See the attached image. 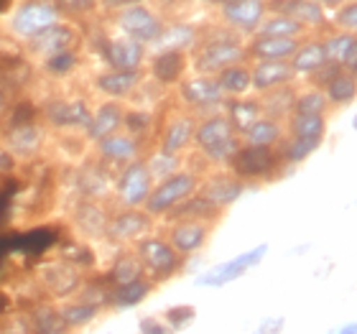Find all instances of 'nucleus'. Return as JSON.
<instances>
[{
  "mask_svg": "<svg viewBox=\"0 0 357 334\" xmlns=\"http://www.w3.org/2000/svg\"><path fill=\"white\" fill-rule=\"evenodd\" d=\"M197 189H199V176L189 169H178L176 174H172V176H166L153 184L143 209H146L153 220L164 215H172L181 202H186L192 194H197Z\"/></svg>",
  "mask_w": 357,
  "mask_h": 334,
  "instance_id": "obj_1",
  "label": "nucleus"
},
{
  "mask_svg": "<svg viewBox=\"0 0 357 334\" xmlns=\"http://www.w3.org/2000/svg\"><path fill=\"white\" fill-rule=\"evenodd\" d=\"M135 258L141 260L146 278H151L153 283H164L169 278L178 273L181 268V255L169 245V240L161 235H146L133 245Z\"/></svg>",
  "mask_w": 357,
  "mask_h": 334,
  "instance_id": "obj_2",
  "label": "nucleus"
},
{
  "mask_svg": "<svg viewBox=\"0 0 357 334\" xmlns=\"http://www.w3.org/2000/svg\"><path fill=\"white\" fill-rule=\"evenodd\" d=\"M243 59H245V46L240 38H212L189 56V69H194V75L217 77L222 69L240 64Z\"/></svg>",
  "mask_w": 357,
  "mask_h": 334,
  "instance_id": "obj_3",
  "label": "nucleus"
},
{
  "mask_svg": "<svg viewBox=\"0 0 357 334\" xmlns=\"http://www.w3.org/2000/svg\"><path fill=\"white\" fill-rule=\"evenodd\" d=\"M266 252H268V243L255 245V248H250V250L235 255V258L212 266L209 271H204V273H202L194 283H197V286H204V289H222V286H227V283L238 281L240 275H245L250 268L258 266V263L266 258Z\"/></svg>",
  "mask_w": 357,
  "mask_h": 334,
  "instance_id": "obj_4",
  "label": "nucleus"
},
{
  "mask_svg": "<svg viewBox=\"0 0 357 334\" xmlns=\"http://www.w3.org/2000/svg\"><path fill=\"white\" fill-rule=\"evenodd\" d=\"M115 26L120 29V36L133 38V41H138V44H143L146 49H149V46L161 36V31H164L166 23L161 21L146 3H143V6H133V8H126V10H118V15H115Z\"/></svg>",
  "mask_w": 357,
  "mask_h": 334,
  "instance_id": "obj_5",
  "label": "nucleus"
},
{
  "mask_svg": "<svg viewBox=\"0 0 357 334\" xmlns=\"http://www.w3.org/2000/svg\"><path fill=\"white\" fill-rule=\"evenodd\" d=\"M61 21V10L49 0H29L23 3L10 18V29L18 38L31 41L33 36H38L41 31H46L49 26Z\"/></svg>",
  "mask_w": 357,
  "mask_h": 334,
  "instance_id": "obj_6",
  "label": "nucleus"
},
{
  "mask_svg": "<svg viewBox=\"0 0 357 334\" xmlns=\"http://www.w3.org/2000/svg\"><path fill=\"white\" fill-rule=\"evenodd\" d=\"M151 189H153V179L143 161L120 169L118 181H115V197L123 209H143Z\"/></svg>",
  "mask_w": 357,
  "mask_h": 334,
  "instance_id": "obj_7",
  "label": "nucleus"
},
{
  "mask_svg": "<svg viewBox=\"0 0 357 334\" xmlns=\"http://www.w3.org/2000/svg\"><path fill=\"white\" fill-rule=\"evenodd\" d=\"M153 230V217L146 209H120L107 220L105 238L118 245H135L141 238L151 235Z\"/></svg>",
  "mask_w": 357,
  "mask_h": 334,
  "instance_id": "obj_8",
  "label": "nucleus"
},
{
  "mask_svg": "<svg viewBox=\"0 0 357 334\" xmlns=\"http://www.w3.org/2000/svg\"><path fill=\"white\" fill-rule=\"evenodd\" d=\"M38 281L44 286V291L56 301H69L72 296H77V291L82 289V271L67 260H54V263H46L41 271H38Z\"/></svg>",
  "mask_w": 357,
  "mask_h": 334,
  "instance_id": "obj_9",
  "label": "nucleus"
},
{
  "mask_svg": "<svg viewBox=\"0 0 357 334\" xmlns=\"http://www.w3.org/2000/svg\"><path fill=\"white\" fill-rule=\"evenodd\" d=\"M275 166H278V158H275L273 149L240 146L230 164V174L245 184V181H261L268 174H275Z\"/></svg>",
  "mask_w": 357,
  "mask_h": 334,
  "instance_id": "obj_10",
  "label": "nucleus"
},
{
  "mask_svg": "<svg viewBox=\"0 0 357 334\" xmlns=\"http://www.w3.org/2000/svg\"><path fill=\"white\" fill-rule=\"evenodd\" d=\"M176 92H178V100L186 107H192V110H212V107L225 103L222 89L217 84V77H204V75L184 77L176 84Z\"/></svg>",
  "mask_w": 357,
  "mask_h": 334,
  "instance_id": "obj_11",
  "label": "nucleus"
},
{
  "mask_svg": "<svg viewBox=\"0 0 357 334\" xmlns=\"http://www.w3.org/2000/svg\"><path fill=\"white\" fill-rule=\"evenodd\" d=\"M212 235V222H202V220H176L166 232L169 245L181 255L189 258L194 252L204 250V245L209 243Z\"/></svg>",
  "mask_w": 357,
  "mask_h": 334,
  "instance_id": "obj_12",
  "label": "nucleus"
},
{
  "mask_svg": "<svg viewBox=\"0 0 357 334\" xmlns=\"http://www.w3.org/2000/svg\"><path fill=\"white\" fill-rule=\"evenodd\" d=\"M268 13L266 0H232L220 8L222 21L235 29L238 33H255Z\"/></svg>",
  "mask_w": 357,
  "mask_h": 334,
  "instance_id": "obj_13",
  "label": "nucleus"
},
{
  "mask_svg": "<svg viewBox=\"0 0 357 334\" xmlns=\"http://www.w3.org/2000/svg\"><path fill=\"white\" fill-rule=\"evenodd\" d=\"M46 141V130L38 123H18L3 135V149L13 158H33L41 153Z\"/></svg>",
  "mask_w": 357,
  "mask_h": 334,
  "instance_id": "obj_14",
  "label": "nucleus"
},
{
  "mask_svg": "<svg viewBox=\"0 0 357 334\" xmlns=\"http://www.w3.org/2000/svg\"><path fill=\"white\" fill-rule=\"evenodd\" d=\"M97 153L102 161L118 166V169H126V166L141 161V141L133 138L126 130H118V133L107 135L102 141H97Z\"/></svg>",
  "mask_w": 357,
  "mask_h": 334,
  "instance_id": "obj_15",
  "label": "nucleus"
},
{
  "mask_svg": "<svg viewBox=\"0 0 357 334\" xmlns=\"http://www.w3.org/2000/svg\"><path fill=\"white\" fill-rule=\"evenodd\" d=\"M243 192H245V184H243L240 179L232 176V174H215V176H209L207 181H199V189H197V194L204 197V199H207L212 207L220 209V212L232 207V204L243 197Z\"/></svg>",
  "mask_w": 357,
  "mask_h": 334,
  "instance_id": "obj_16",
  "label": "nucleus"
},
{
  "mask_svg": "<svg viewBox=\"0 0 357 334\" xmlns=\"http://www.w3.org/2000/svg\"><path fill=\"white\" fill-rule=\"evenodd\" d=\"M77 44V31L69 26V23L59 21L49 26L46 31H41L38 36H33L29 41V49L33 56H41V59H49L54 54L59 52H69V49H75Z\"/></svg>",
  "mask_w": 357,
  "mask_h": 334,
  "instance_id": "obj_17",
  "label": "nucleus"
},
{
  "mask_svg": "<svg viewBox=\"0 0 357 334\" xmlns=\"http://www.w3.org/2000/svg\"><path fill=\"white\" fill-rule=\"evenodd\" d=\"M123 118H126V105L118 100H105L92 110L89 126L84 128V133L92 143L102 141L107 135L123 130Z\"/></svg>",
  "mask_w": 357,
  "mask_h": 334,
  "instance_id": "obj_18",
  "label": "nucleus"
},
{
  "mask_svg": "<svg viewBox=\"0 0 357 334\" xmlns=\"http://www.w3.org/2000/svg\"><path fill=\"white\" fill-rule=\"evenodd\" d=\"M189 72V54L184 52H161L149 54V75L164 87H174Z\"/></svg>",
  "mask_w": 357,
  "mask_h": 334,
  "instance_id": "obj_19",
  "label": "nucleus"
},
{
  "mask_svg": "<svg viewBox=\"0 0 357 334\" xmlns=\"http://www.w3.org/2000/svg\"><path fill=\"white\" fill-rule=\"evenodd\" d=\"M105 59L110 64V69H123V72H133V69H143V64L149 61V49L133 38L118 36L112 38L107 49H105Z\"/></svg>",
  "mask_w": 357,
  "mask_h": 334,
  "instance_id": "obj_20",
  "label": "nucleus"
},
{
  "mask_svg": "<svg viewBox=\"0 0 357 334\" xmlns=\"http://www.w3.org/2000/svg\"><path fill=\"white\" fill-rule=\"evenodd\" d=\"M143 82V72L141 69H133V72H123V69H107V72H100L95 77V87L102 92L107 100H128L135 89L141 87Z\"/></svg>",
  "mask_w": 357,
  "mask_h": 334,
  "instance_id": "obj_21",
  "label": "nucleus"
},
{
  "mask_svg": "<svg viewBox=\"0 0 357 334\" xmlns=\"http://www.w3.org/2000/svg\"><path fill=\"white\" fill-rule=\"evenodd\" d=\"M92 118V107L84 100H54L46 107V120L54 128H69V130H84Z\"/></svg>",
  "mask_w": 357,
  "mask_h": 334,
  "instance_id": "obj_22",
  "label": "nucleus"
},
{
  "mask_svg": "<svg viewBox=\"0 0 357 334\" xmlns=\"http://www.w3.org/2000/svg\"><path fill=\"white\" fill-rule=\"evenodd\" d=\"M235 128L230 126V120L225 112H212V115H204V118L194 126V146L199 151H207L212 146H220V143L235 138Z\"/></svg>",
  "mask_w": 357,
  "mask_h": 334,
  "instance_id": "obj_23",
  "label": "nucleus"
},
{
  "mask_svg": "<svg viewBox=\"0 0 357 334\" xmlns=\"http://www.w3.org/2000/svg\"><path fill=\"white\" fill-rule=\"evenodd\" d=\"M294 79H296V75H294L289 61H255L250 67V82H253V89L258 95H263L268 89L294 84Z\"/></svg>",
  "mask_w": 357,
  "mask_h": 334,
  "instance_id": "obj_24",
  "label": "nucleus"
},
{
  "mask_svg": "<svg viewBox=\"0 0 357 334\" xmlns=\"http://www.w3.org/2000/svg\"><path fill=\"white\" fill-rule=\"evenodd\" d=\"M298 38H275V36H255L248 46V56L253 61H289L298 49Z\"/></svg>",
  "mask_w": 357,
  "mask_h": 334,
  "instance_id": "obj_25",
  "label": "nucleus"
},
{
  "mask_svg": "<svg viewBox=\"0 0 357 334\" xmlns=\"http://www.w3.org/2000/svg\"><path fill=\"white\" fill-rule=\"evenodd\" d=\"M197 41H199V36H197L194 26H189V23H172V26H164L161 36L149 46V54H161V52L189 54V49H194Z\"/></svg>",
  "mask_w": 357,
  "mask_h": 334,
  "instance_id": "obj_26",
  "label": "nucleus"
},
{
  "mask_svg": "<svg viewBox=\"0 0 357 334\" xmlns=\"http://www.w3.org/2000/svg\"><path fill=\"white\" fill-rule=\"evenodd\" d=\"M75 227L82 232L84 238H92V240H100L105 238V230H107V209L100 204V202H92V199H84L79 202L75 207Z\"/></svg>",
  "mask_w": 357,
  "mask_h": 334,
  "instance_id": "obj_27",
  "label": "nucleus"
},
{
  "mask_svg": "<svg viewBox=\"0 0 357 334\" xmlns=\"http://www.w3.org/2000/svg\"><path fill=\"white\" fill-rule=\"evenodd\" d=\"M194 126L197 123L189 115H174L161 133V151L172 156H181L194 141Z\"/></svg>",
  "mask_w": 357,
  "mask_h": 334,
  "instance_id": "obj_28",
  "label": "nucleus"
},
{
  "mask_svg": "<svg viewBox=\"0 0 357 334\" xmlns=\"http://www.w3.org/2000/svg\"><path fill=\"white\" fill-rule=\"evenodd\" d=\"M321 44H324V52H327L329 64H337V67L355 72V64H357V38H355V33L337 31V33H332V36L324 38Z\"/></svg>",
  "mask_w": 357,
  "mask_h": 334,
  "instance_id": "obj_29",
  "label": "nucleus"
},
{
  "mask_svg": "<svg viewBox=\"0 0 357 334\" xmlns=\"http://www.w3.org/2000/svg\"><path fill=\"white\" fill-rule=\"evenodd\" d=\"M294 75H317L319 69H324L329 64L327 52H324V44L321 41H301L298 49L294 52V56L289 59Z\"/></svg>",
  "mask_w": 357,
  "mask_h": 334,
  "instance_id": "obj_30",
  "label": "nucleus"
},
{
  "mask_svg": "<svg viewBox=\"0 0 357 334\" xmlns=\"http://www.w3.org/2000/svg\"><path fill=\"white\" fill-rule=\"evenodd\" d=\"M243 146H253V149H273L283 141V126L278 120L258 118L250 128H245L238 135Z\"/></svg>",
  "mask_w": 357,
  "mask_h": 334,
  "instance_id": "obj_31",
  "label": "nucleus"
},
{
  "mask_svg": "<svg viewBox=\"0 0 357 334\" xmlns=\"http://www.w3.org/2000/svg\"><path fill=\"white\" fill-rule=\"evenodd\" d=\"M319 89L324 92V97H327L329 107H342V105H350L352 100H355L357 77L350 69H337L335 75L329 77Z\"/></svg>",
  "mask_w": 357,
  "mask_h": 334,
  "instance_id": "obj_32",
  "label": "nucleus"
},
{
  "mask_svg": "<svg viewBox=\"0 0 357 334\" xmlns=\"http://www.w3.org/2000/svg\"><path fill=\"white\" fill-rule=\"evenodd\" d=\"M29 319L31 334H69L72 329L67 327V321L61 317L59 306L54 304H36L26 314Z\"/></svg>",
  "mask_w": 357,
  "mask_h": 334,
  "instance_id": "obj_33",
  "label": "nucleus"
},
{
  "mask_svg": "<svg viewBox=\"0 0 357 334\" xmlns=\"http://www.w3.org/2000/svg\"><path fill=\"white\" fill-rule=\"evenodd\" d=\"M258 103H261V112L263 118L278 120L281 123L283 118H289L294 112V103H296V89L286 84V87H275L268 89L263 95H258Z\"/></svg>",
  "mask_w": 357,
  "mask_h": 334,
  "instance_id": "obj_34",
  "label": "nucleus"
},
{
  "mask_svg": "<svg viewBox=\"0 0 357 334\" xmlns=\"http://www.w3.org/2000/svg\"><path fill=\"white\" fill-rule=\"evenodd\" d=\"M278 13L291 15L294 21H298L304 29H319L327 23V8H321L314 0H281L278 3Z\"/></svg>",
  "mask_w": 357,
  "mask_h": 334,
  "instance_id": "obj_35",
  "label": "nucleus"
},
{
  "mask_svg": "<svg viewBox=\"0 0 357 334\" xmlns=\"http://www.w3.org/2000/svg\"><path fill=\"white\" fill-rule=\"evenodd\" d=\"M217 84L222 89L225 100H238V97H248L250 89H253V82H250V64L240 61V64H232V67L222 69L217 75Z\"/></svg>",
  "mask_w": 357,
  "mask_h": 334,
  "instance_id": "obj_36",
  "label": "nucleus"
},
{
  "mask_svg": "<svg viewBox=\"0 0 357 334\" xmlns=\"http://www.w3.org/2000/svg\"><path fill=\"white\" fill-rule=\"evenodd\" d=\"M153 289H156V283L151 281V278H138V281L128 283V286H118V289L110 291V306L112 309H133V306L143 304L146 298L153 294Z\"/></svg>",
  "mask_w": 357,
  "mask_h": 334,
  "instance_id": "obj_37",
  "label": "nucleus"
},
{
  "mask_svg": "<svg viewBox=\"0 0 357 334\" xmlns=\"http://www.w3.org/2000/svg\"><path fill=\"white\" fill-rule=\"evenodd\" d=\"M286 130L289 138H306V141H324L327 133V118L324 115H301V112H291Z\"/></svg>",
  "mask_w": 357,
  "mask_h": 334,
  "instance_id": "obj_38",
  "label": "nucleus"
},
{
  "mask_svg": "<svg viewBox=\"0 0 357 334\" xmlns=\"http://www.w3.org/2000/svg\"><path fill=\"white\" fill-rule=\"evenodd\" d=\"M227 120H230V126L235 128V133H243L245 128H250L258 118H263L261 112V103H258V97H238V100H230L227 103Z\"/></svg>",
  "mask_w": 357,
  "mask_h": 334,
  "instance_id": "obj_39",
  "label": "nucleus"
},
{
  "mask_svg": "<svg viewBox=\"0 0 357 334\" xmlns=\"http://www.w3.org/2000/svg\"><path fill=\"white\" fill-rule=\"evenodd\" d=\"M61 317L67 321V327L75 332V329H84L89 327L92 321L102 314V309L97 304H89V301H82V298H72V301H64L59 306Z\"/></svg>",
  "mask_w": 357,
  "mask_h": 334,
  "instance_id": "obj_40",
  "label": "nucleus"
},
{
  "mask_svg": "<svg viewBox=\"0 0 357 334\" xmlns=\"http://www.w3.org/2000/svg\"><path fill=\"white\" fill-rule=\"evenodd\" d=\"M304 26L298 21H294L291 15L286 13H273L266 15L263 23L258 26L255 36H275V38H298L301 41V33H304Z\"/></svg>",
  "mask_w": 357,
  "mask_h": 334,
  "instance_id": "obj_41",
  "label": "nucleus"
},
{
  "mask_svg": "<svg viewBox=\"0 0 357 334\" xmlns=\"http://www.w3.org/2000/svg\"><path fill=\"white\" fill-rule=\"evenodd\" d=\"M107 275H110L112 281V289H118V286H128V283L143 278L146 271H143L141 260L135 258V252H123V255H118V258L112 260L110 273Z\"/></svg>",
  "mask_w": 357,
  "mask_h": 334,
  "instance_id": "obj_42",
  "label": "nucleus"
},
{
  "mask_svg": "<svg viewBox=\"0 0 357 334\" xmlns=\"http://www.w3.org/2000/svg\"><path fill=\"white\" fill-rule=\"evenodd\" d=\"M174 217L176 220H202V222H215L220 217V209L212 207L204 197L199 194H192L186 202H181L176 209H174Z\"/></svg>",
  "mask_w": 357,
  "mask_h": 334,
  "instance_id": "obj_43",
  "label": "nucleus"
},
{
  "mask_svg": "<svg viewBox=\"0 0 357 334\" xmlns=\"http://www.w3.org/2000/svg\"><path fill=\"white\" fill-rule=\"evenodd\" d=\"M141 161L146 164V169H149L151 179H153V184H156V181H161V179H166V176H172V174H176V171L181 169V156L164 153L161 149L153 151L149 158H141Z\"/></svg>",
  "mask_w": 357,
  "mask_h": 334,
  "instance_id": "obj_44",
  "label": "nucleus"
},
{
  "mask_svg": "<svg viewBox=\"0 0 357 334\" xmlns=\"http://www.w3.org/2000/svg\"><path fill=\"white\" fill-rule=\"evenodd\" d=\"M294 112H301V115H324V118H327L329 103L319 87H309V89H304V92H296Z\"/></svg>",
  "mask_w": 357,
  "mask_h": 334,
  "instance_id": "obj_45",
  "label": "nucleus"
},
{
  "mask_svg": "<svg viewBox=\"0 0 357 334\" xmlns=\"http://www.w3.org/2000/svg\"><path fill=\"white\" fill-rule=\"evenodd\" d=\"M161 319L174 334L176 332H184L186 327H192L194 321H197V306L192 304H174L169 309H164L161 314Z\"/></svg>",
  "mask_w": 357,
  "mask_h": 334,
  "instance_id": "obj_46",
  "label": "nucleus"
},
{
  "mask_svg": "<svg viewBox=\"0 0 357 334\" xmlns=\"http://www.w3.org/2000/svg\"><path fill=\"white\" fill-rule=\"evenodd\" d=\"M110 189H112V181L102 169H92L82 174V192L87 199L100 202L102 197H107Z\"/></svg>",
  "mask_w": 357,
  "mask_h": 334,
  "instance_id": "obj_47",
  "label": "nucleus"
},
{
  "mask_svg": "<svg viewBox=\"0 0 357 334\" xmlns=\"http://www.w3.org/2000/svg\"><path fill=\"white\" fill-rule=\"evenodd\" d=\"M321 149V141H306V138H289L283 146V161L289 164H304L306 158H312Z\"/></svg>",
  "mask_w": 357,
  "mask_h": 334,
  "instance_id": "obj_48",
  "label": "nucleus"
},
{
  "mask_svg": "<svg viewBox=\"0 0 357 334\" xmlns=\"http://www.w3.org/2000/svg\"><path fill=\"white\" fill-rule=\"evenodd\" d=\"M79 64V54L77 49H69V52H59L44 59V69L49 72L52 77H69L75 72V67Z\"/></svg>",
  "mask_w": 357,
  "mask_h": 334,
  "instance_id": "obj_49",
  "label": "nucleus"
},
{
  "mask_svg": "<svg viewBox=\"0 0 357 334\" xmlns=\"http://www.w3.org/2000/svg\"><path fill=\"white\" fill-rule=\"evenodd\" d=\"M240 146H243V143H240V138L235 135V138L220 143V146H212V149L202 151V156L207 158L209 164H215V166H230L232 158H235V153L240 151Z\"/></svg>",
  "mask_w": 357,
  "mask_h": 334,
  "instance_id": "obj_50",
  "label": "nucleus"
},
{
  "mask_svg": "<svg viewBox=\"0 0 357 334\" xmlns=\"http://www.w3.org/2000/svg\"><path fill=\"white\" fill-rule=\"evenodd\" d=\"M153 126V115L149 110H126V118H123V130L130 133L133 138L141 141L143 133H149V128Z\"/></svg>",
  "mask_w": 357,
  "mask_h": 334,
  "instance_id": "obj_51",
  "label": "nucleus"
},
{
  "mask_svg": "<svg viewBox=\"0 0 357 334\" xmlns=\"http://www.w3.org/2000/svg\"><path fill=\"white\" fill-rule=\"evenodd\" d=\"M332 21H335L337 29L344 31V33H355V31H357V6H355V0H350V3H344V6H340V8H335Z\"/></svg>",
  "mask_w": 357,
  "mask_h": 334,
  "instance_id": "obj_52",
  "label": "nucleus"
},
{
  "mask_svg": "<svg viewBox=\"0 0 357 334\" xmlns=\"http://www.w3.org/2000/svg\"><path fill=\"white\" fill-rule=\"evenodd\" d=\"M138 334H174V332L166 327L161 317L149 314V317H141V319H138Z\"/></svg>",
  "mask_w": 357,
  "mask_h": 334,
  "instance_id": "obj_53",
  "label": "nucleus"
},
{
  "mask_svg": "<svg viewBox=\"0 0 357 334\" xmlns=\"http://www.w3.org/2000/svg\"><path fill=\"white\" fill-rule=\"evenodd\" d=\"M0 334H31L26 314H13V317H8V319L3 321V327H0Z\"/></svg>",
  "mask_w": 357,
  "mask_h": 334,
  "instance_id": "obj_54",
  "label": "nucleus"
},
{
  "mask_svg": "<svg viewBox=\"0 0 357 334\" xmlns=\"http://www.w3.org/2000/svg\"><path fill=\"white\" fill-rule=\"evenodd\" d=\"M283 327H286V319L283 317H268L258 324L253 334H283Z\"/></svg>",
  "mask_w": 357,
  "mask_h": 334,
  "instance_id": "obj_55",
  "label": "nucleus"
},
{
  "mask_svg": "<svg viewBox=\"0 0 357 334\" xmlns=\"http://www.w3.org/2000/svg\"><path fill=\"white\" fill-rule=\"evenodd\" d=\"M107 10H126V8H133V6H143L146 0H100Z\"/></svg>",
  "mask_w": 357,
  "mask_h": 334,
  "instance_id": "obj_56",
  "label": "nucleus"
},
{
  "mask_svg": "<svg viewBox=\"0 0 357 334\" xmlns=\"http://www.w3.org/2000/svg\"><path fill=\"white\" fill-rule=\"evenodd\" d=\"M13 166H15V158L10 156V153L3 149V146H0V174H3V171H10Z\"/></svg>",
  "mask_w": 357,
  "mask_h": 334,
  "instance_id": "obj_57",
  "label": "nucleus"
},
{
  "mask_svg": "<svg viewBox=\"0 0 357 334\" xmlns=\"http://www.w3.org/2000/svg\"><path fill=\"white\" fill-rule=\"evenodd\" d=\"M314 3H319L321 8H327V6L340 8V6H344V3H350V0H314Z\"/></svg>",
  "mask_w": 357,
  "mask_h": 334,
  "instance_id": "obj_58",
  "label": "nucleus"
},
{
  "mask_svg": "<svg viewBox=\"0 0 357 334\" xmlns=\"http://www.w3.org/2000/svg\"><path fill=\"white\" fill-rule=\"evenodd\" d=\"M332 334H357V329H355V324H344V327H340L337 332H332Z\"/></svg>",
  "mask_w": 357,
  "mask_h": 334,
  "instance_id": "obj_59",
  "label": "nucleus"
},
{
  "mask_svg": "<svg viewBox=\"0 0 357 334\" xmlns=\"http://www.w3.org/2000/svg\"><path fill=\"white\" fill-rule=\"evenodd\" d=\"M207 3H212V6H227V3H232V0H207Z\"/></svg>",
  "mask_w": 357,
  "mask_h": 334,
  "instance_id": "obj_60",
  "label": "nucleus"
}]
</instances>
